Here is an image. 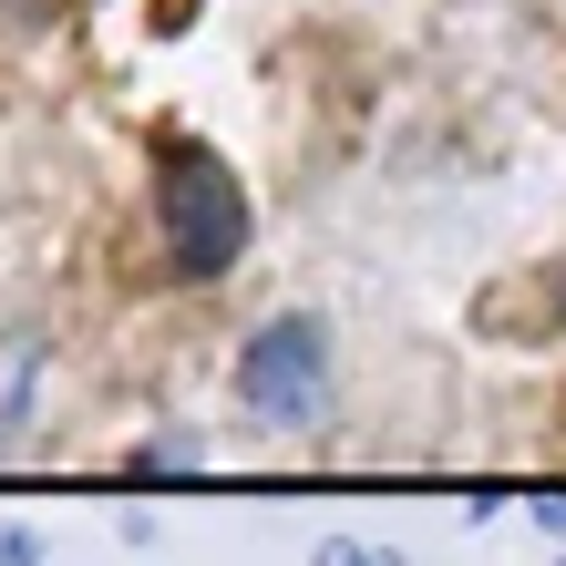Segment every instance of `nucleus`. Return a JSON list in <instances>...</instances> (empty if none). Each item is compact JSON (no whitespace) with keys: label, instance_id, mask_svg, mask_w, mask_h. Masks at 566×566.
Here are the masks:
<instances>
[{"label":"nucleus","instance_id":"nucleus-1","mask_svg":"<svg viewBox=\"0 0 566 566\" xmlns=\"http://www.w3.org/2000/svg\"><path fill=\"white\" fill-rule=\"evenodd\" d=\"M155 238L176 279H227L248 258V186L227 176L217 145L176 135V124L155 135Z\"/></svg>","mask_w":566,"mask_h":566},{"label":"nucleus","instance_id":"nucleus-6","mask_svg":"<svg viewBox=\"0 0 566 566\" xmlns=\"http://www.w3.org/2000/svg\"><path fill=\"white\" fill-rule=\"evenodd\" d=\"M556 319H566V289H556Z\"/></svg>","mask_w":566,"mask_h":566},{"label":"nucleus","instance_id":"nucleus-2","mask_svg":"<svg viewBox=\"0 0 566 566\" xmlns=\"http://www.w3.org/2000/svg\"><path fill=\"white\" fill-rule=\"evenodd\" d=\"M238 402L258 422H279V432L319 422V402H329V329L319 319H269L238 350Z\"/></svg>","mask_w":566,"mask_h":566},{"label":"nucleus","instance_id":"nucleus-4","mask_svg":"<svg viewBox=\"0 0 566 566\" xmlns=\"http://www.w3.org/2000/svg\"><path fill=\"white\" fill-rule=\"evenodd\" d=\"M319 566H402V556H371V546H350V536H329V546H319Z\"/></svg>","mask_w":566,"mask_h":566},{"label":"nucleus","instance_id":"nucleus-5","mask_svg":"<svg viewBox=\"0 0 566 566\" xmlns=\"http://www.w3.org/2000/svg\"><path fill=\"white\" fill-rule=\"evenodd\" d=\"M0 566H42V536H21V525H0Z\"/></svg>","mask_w":566,"mask_h":566},{"label":"nucleus","instance_id":"nucleus-3","mask_svg":"<svg viewBox=\"0 0 566 566\" xmlns=\"http://www.w3.org/2000/svg\"><path fill=\"white\" fill-rule=\"evenodd\" d=\"M31 371H42V340H31V329H0V443H11V422L31 412Z\"/></svg>","mask_w":566,"mask_h":566}]
</instances>
